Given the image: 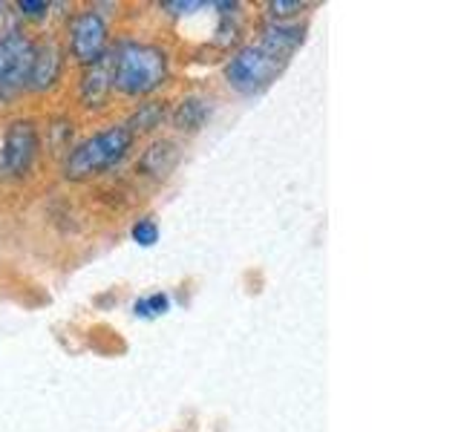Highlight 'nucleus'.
Listing matches in <instances>:
<instances>
[{
    "instance_id": "6",
    "label": "nucleus",
    "mask_w": 461,
    "mask_h": 432,
    "mask_svg": "<svg viewBox=\"0 0 461 432\" xmlns=\"http://www.w3.org/2000/svg\"><path fill=\"white\" fill-rule=\"evenodd\" d=\"M38 153V133L32 122H14L9 124L4 144H0V170L6 176H23L32 167Z\"/></svg>"
},
{
    "instance_id": "13",
    "label": "nucleus",
    "mask_w": 461,
    "mask_h": 432,
    "mask_svg": "<svg viewBox=\"0 0 461 432\" xmlns=\"http://www.w3.org/2000/svg\"><path fill=\"white\" fill-rule=\"evenodd\" d=\"M133 239H136L139 245H144V248H150V245H156V239H158V228H156V222H153V220H139V222L133 225Z\"/></svg>"
},
{
    "instance_id": "12",
    "label": "nucleus",
    "mask_w": 461,
    "mask_h": 432,
    "mask_svg": "<svg viewBox=\"0 0 461 432\" xmlns=\"http://www.w3.org/2000/svg\"><path fill=\"white\" fill-rule=\"evenodd\" d=\"M167 309H170L167 294H153V297H148V300H139L136 306H133V311H136L139 317H158V314H165Z\"/></svg>"
},
{
    "instance_id": "16",
    "label": "nucleus",
    "mask_w": 461,
    "mask_h": 432,
    "mask_svg": "<svg viewBox=\"0 0 461 432\" xmlns=\"http://www.w3.org/2000/svg\"><path fill=\"white\" fill-rule=\"evenodd\" d=\"M208 4H199V0H176V4H165V9L170 12V14H191L194 9H205Z\"/></svg>"
},
{
    "instance_id": "7",
    "label": "nucleus",
    "mask_w": 461,
    "mask_h": 432,
    "mask_svg": "<svg viewBox=\"0 0 461 432\" xmlns=\"http://www.w3.org/2000/svg\"><path fill=\"white\" fill-rule=\"evenodd\" d=\"M58 76H61V52H58L55 43H41V47H35L26 90H35V93L50 90V86L58 81Z\"/></svg>"
},
{
    "instance_id": "14",
    "label": "nucleus",
    "mask_w": 461,
    "mask_h": 432,
    "mask_svg": "<svg viewBox=\"0 0 461 432\" xmlns=\"http://www.w3.org/2000/svg\"><path fill=\"white\" fill-rule=\"evenodd\" d=\"M303 6L306 4H297V0H277V4H268V14L271 18H288V14H294V12H303Z\"/></svg>"
},
{
    "instance_id": "11",
    "label": "nucleus",
    "mask_w": 461,
    "mask_h": 432,
    "mask_svg": "<svg viewBox=\"0 0 461 432\" xmlns=\"http://www.w3.org/2000/svg\"><path fill=\"white\" fill-rule=\"evenodd\" d=\"M167 115V107L158 104V101H148V104H141L133 115H130V122L124 124L130 133H148V130H156L158 124L165 122Z\"/></svg>"
},
{
    "instance_id": "2",
    "label": "nucleus",
    "mask_w": 461,
    "mask_h": 432,
    "mask_svg": "<svg viewBox=\"0 0 461 432\" xmlns=\"http://www.w3.org/2000/svg\"><path fill=\"white\" fill-rule=\"evenodd\" d=\"M113 86L124 95H148L165 84L167 78V55L165 50L150 47V43L127 40L115 50L110 64Z\"/></svg>"
},
{
    "instance_id": "15",
    "label": "nucleus",
    "mask_w": 461,
    "mask_h": 432,
    "mask_svg": "<svg viewBox=\"0 0 461 432\" xmlns=\"http://www.w3.org/2000/svg\"><path fill=\"white\" fill-rule=\"evenodd\" d=\"M18 9L26 18H43V14L50 12V4H43V0H21Z\"/></svg>"
},
{
    "instance_id": "3",
    "label": "nucleus",
    "mask_w": 461,
    "mask_h": 432,
    "mask_svg": "<svg viewBox=\"0 0 461 432\" xmlns=\"http://www.w3.org/2000/svg\"><path fill=\"white\" fill-rule=\"evenodd\" d=\"M130 148H133V133H130L124 124H113L107 130H101V133L84 139L78 148L69 153L67 167H64L67 179L72 182L93 179L98 173L119 165L130 153Z\"/></svg>"
},
{
    "instance_id": "10",
    "label": "nucleus",
    "mask_w": 461,
    "mask_h": 432,
    "mask_svg": "<svg viewBox=\"0 0 461 432\" xmlns=\"http://www.w3.org/2000/svg\"><path fill=\"white\" fill-rule=\"evenodd\" d=\"M208 115H211L208 101L191 95L176 107V112H173V124H176L182 133H196V130L208 122Z\"/></svg>"
},
{
    "instance_id": "1",
    "label": "nucleus",
    "mask_w": 461,
    "mask_h": 432,
    "mask_svg": "<svg viewBox=\"0 0 461 432\" xmlns=\"http://www.w3.org/2000/svg\"><path fill=\"white\" fill-rule=\"evenodd\" d=\"M303 43V26L294 23H268L263 38L242 47L225 64V81L240 95H257L277 81L280 72L292 61L294 50Z\"/></svg>"
},
{
    "instance_id": "8",
    "label": "nucleus",
    "mask_w": 461,
    "mask_h": 432,
    "mask_svg": "<svg viewBox=\"0 0 461 432\" xmlns=\"http://www.w3.org/2000/svg\"><path fill=\"white\" fill-rule=\"evenodd\" d=\"M110 90H113V72L107 61H98L84 72V78H81L84 107H101V101L110 95Z\"/></svg>"
},
{
    "instance_id": "5",
    "label": "nucleus",
    "mask_w": 461,
    "mask_h": 432,
    "mask_svg": "<svg viewBox=\"0 0 461 432\" xmlns=\"http://www.w3.org/2000/svg\"><path fill=\"white\" fill-rule=\"evenodd\" d=\"M69 52L78 64L93 67L107 58V23L98 12L86 9L69 23Z\"/></svg>"
},
{
    "instance_id": "4",
    "label": "nucleus",
    "mask_w": 461,
    "mask_h": 432,
    "mask_svg": "<svg viewBox=\"0 0 461 432\" xmlns=\"http://www.w3.org/2000/svg\"><path fill=\"white\" fill-rule=\"evenodd\" d=\"M35 43L18 29L0 35V101L21 95L29 86V69H32Z\"/></svg>"
},
{
    "instance_id": "9",
    "label": "nucleus",
    "mask_w": 461,
    "mask_h": 432,
    "mask_svg": "<svg viewBox=\"0 0 461 432\" xmlns=\"http://www.w3.org/2000/svg\"><path fill=\"white\" fill-rule=\"evenodd\" d=\"M176 162H179V150H176V144H173V141H156L153 148L141 156V167L156 179L167 176V173L176 167Z\"/></svg>"
}]
</instances>
